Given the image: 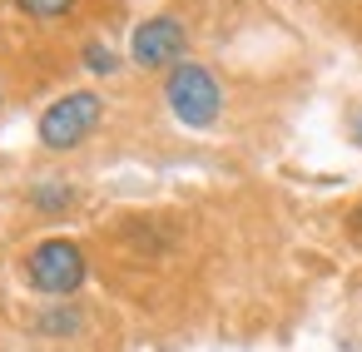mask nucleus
Returning a JSON list of instances; mask_svg holds the SVG:
<instances>
[{"label": "nucleus", "mask_w": 362, "mask_h": 352, "mask_svg": "<svg viewBox=\"0 0 362 352\" xmlns=\"http://www.w3.org/2000/svg\"><path fill=\"white\" fill-rule=\"evenodd\" d=\"M164 105L184 129H214L223 119L228 90L204 60H184V65H174L164 75Z\"/></svg>", "instance_id": "obj_1"}, {"label": "nucleus", "mask_w": 362, "mask_h": 352, "mask_svg": "<svg viewBox=\"0 0 362 352\" xmlns=\"http://www.w3.org/2000/svg\"><path fill=\"white\" fill-rule=\"evenodd\" d=\"M100 124H105V95L100 90H70V95L45 105V115L35 124V139L50 154H75L100 134Z\"/></svg>", "instance_id": "obj_2"}, {"label": "nucleus", "mask_w": 362, "mask_h": 352, "mask_svg": "<svg viewBox=\"0 0 362 352\" xmlns=\"http://www.w3.org/2000/svg\"><path fill=\"white\" fill-rule=\"evenodd\" d=\"M21 278H25L30 293H40L50 303L80 298V288L90 278V258H85V248L75 238H40L21 263Z\"/></svg>", "instance_id": "obj_3"}, {"label": "nucleus", "mask_w": 362, "mask_h": 352, "mask_svg": "<svg viewBox=\"0 0 362 352\" xmlns=\"http://www.w3.org/2000/svg\"><path fill=\"white\" fill-rule=\"evenodd\" d=\"M129 60H134L139 70H164V75H169L174 65L189 60V25H184L179 16H169V11L139 20L134 35H129Z\"/></svg>", "instance_id": "obj_4"}, {"label": "nucleus", "mask_w": 362, "mask_h": 352, "mask_svg": "<svg viewBox=\"0 0 362 352\" xmlns=\"http://www.w3.org/2000/svg\"><path fill=\"white\" fill-rule=\"evenodd\" d=\"M119 248H124L129 258L154 263V258H169V253L179 248V228H174L169 218H159V213H129V218L119 223Z\"/></svg>", "instance_id": "obj_5"}, {"label": "nucleus", "mask_w": 362, "mask_h": 352, "mask_svg": "<svg viewBox=\"0 0 362 352\" xmlns=\"http://www.w3.org/2000/svg\"><path fill=\"white\" fill-rule=\"evenodd\" d=\"M90 327V312L80 307V298H60V303H45L40 312H30V332L35 337H55V342H70Z\"/></svg>", "instance_id": "obj_6"}, {"label": "nucleus", "mask_w": 362, "mask_h": 352, "mask_svg": "<svg viewBox=\"0 0 362 352\" xmlns=\"http://www.w3.org/2000/svg\"><path fill=\"white\" fill-rule=\"evenodd\" d=\"M25 204H30L35 213H45V218H65V213L80 209V189H75L70 179H35V184L25 189Z\"/></svg>", "instance_id": "obj_7"}, {"label": "nucleus", "mask_w": 362, "mask_h": 352, "mask_svg": "<svg viewBox=\"0 0 362 352\" xmlns=\"http://www.w3.org/2000/svg\"><path fill=\"white\" fill-rule=\"evenodd\" d=\"M80 60H85V70H90V75H105V80L119 70V50H115V45H105V40H85V45H80Z\"/></svg>", "instance_id": "obj_8"}, {"label": "nucleus", "mask_w": 362, "mask_h": 352, "mask_svg": "<svg viewBox=\"0 0 362 352\" xmlns=\"http://www.w3.org/2000/svg\"><path fill=\"white\" fill-rule=\"evenodd\" d=\"M11 6L30 20H65L75 11V0H11Z\"/></svg>", "instance_id": "obj_9"}, {"label": "nucleus", "mask_w": 362, "mask_h": 352, "mask_svg": "<svg viewBox=\"0 0 362 352\" xmlns=\"http://www.w3.org/2000/svg\"><path fill=\"white\" fill-rule=\"evenodd\" d=\"M347 134H352V144L362 149V110H352V119H347Z\"/></svg>", "instance_id": "obj_10"}, {"label": "nucleus", "mask_w": 362, "mask_h": 352, "mask_svg": "<svg viewBox=\"0 0 362 352\" xmlns=\"http://www.w3.org/2000/svg\"><path fill=\"white\" fill-rule=\"evenodd\" d=\"M0 110H6V85H0Z\"/></svg>", "instance_id": "obj_11"}]
</instances>
